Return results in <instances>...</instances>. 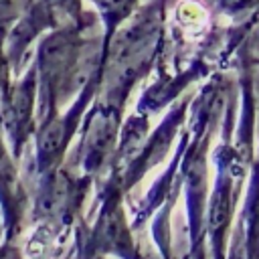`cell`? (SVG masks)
Instances as JSON below:
<instances>
[{
	"label": "cell",
	"mask_w": 259,
	"mask_h": 259,
	"mask_svg": "<svg viewBox=\"0 0 259 259\" xmlns=\"http://www.w3.org/2000/svg\"><path fill=\"white\" fill-rule=\"evenodd\" d=\"M225 219H227V204L221 200V202H217L214 208H212V225H214V227H221V225L225 223Z\"/></svg>",
	"instance_id": "obj_3"
},
{
	"label": "cell",
	"mask_w": 259,
	"mask_h": 259,
	"mask_svg": "<svg viewBox=\"0 0 259 259\" xmlns=\"http://www.w3.org/2000/svg\"><path fill=\"white\" fill-rule=\"evenodd\" d=\"M53 237H55L53 225H47V223H45V225H38V227L32 231V235L28 237V241H26L24 255H26L28 259H40V257L47 253V249H49Z\"/></svg>",
	"instance_id": "obj_1"
},
{
	"label": "cell",
	"mask_w": 259,
	"mask_h": 259,
	"mask_svg": "<svg viewBox=\"0 0 259 259\" xmlns=\"http://www.w3.org/2000/svg\"><path fill=\"white\" fill-rule=\"evenodd\" d=\"M233 259H247V253H245V247H241L235 255H233Z\"/></svg>",
	"instance_id": "obj_5"
},
{
	"label": "cell",
	"mask_w": 259,
	"mask_h": 259,
	"mask_svg": "<svg viewBox=\"0 0 259 259\" xmlns=\"http://www.w3.org/2000/svg\"><path fill=\"white\" fill-rule=\"evenodd\" d=\"M16 0H0V16H10V10L14 8Z\"/></svg>",
	"instance_id": "obj_4"
},
{
	"label": "cell",
	"mask_w": 259,
	"mask_h": 259,
	"mask_svg": "<svg viewBox=\"0 0 259 259\" xmlns=\"http://www.w3.org/2000/svg\"><path fill=\"white\" fill-rule=\"evenodd\" d=\"M63 142H65V123L61 119H55L53 123H49L42 130V134L38 138V150L45 156H53L55 152L61 150Z\"/></svg>",
	"instance_id": "obj_2"
}]
</instances>
